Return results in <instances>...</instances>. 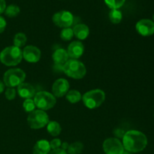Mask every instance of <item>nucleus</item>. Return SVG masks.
I'll return each mask as SVG.
<instances>
[{
    "label": "nucleus",
    "mask_w": 154,
    "mask_h": 154,
    "mask_svg": "<svg viewBox=\"0 0 154 154\" xmlns=\"http://www.w3.org/2000/svg\"><path fill=\"white\" fill-rule=\"evenodd\" d=\"M124 150L129 153H139L146 148L147 145V136L138 130H129L123 137Z\"/></svg>",
    "instance_id": "f257e3e1"
},
{
    "label": "nucleus",
    "mask_w": 154,
    "mask_h": 154,
    "mask_svg": "<svg viewBox=\"0 0 154 154\" xmlns=\"http://www.w3.org/2000/svg\"><path fill=\"white\" fill-rule=\"evenodd\" d=\"M23 59V51L16 46L7 47L0 53V61L6 66H15Z\"/></svg>",
    "instance_id": "f03ea898"
},
{
    "label": "nucleus",
    "mask_w": 154,
    "mask_h": 154,
    "mask_svg": "<svg viewBox=\"0 0 154 154\" xmlns=\"http://www.w3.org/2000/svg\"><path fill=\"white\" fill-rule=\"evenodd\" d=\"M62 68L63 72L67 76L73 79H82L87 74V69L85 66L82 62L78 60H69Z\"/></svg>",
    "instance_id": "7ed1b4c3"
},
{
    "label": "nucleus",
    "mask_w": 154,
    "mask_h": 154,
    "mask_svg": "<svg viewBox=\"0 0 154 154\" xmlns=\"http://www.w3.org/2000/svg\"><path fill=\"white\" fill-rule=\"evenodd\" d=\"M84 105L89 109H96L103 104L105 100V93L100 89L87 92L82 96Z\"/></svg>",
    "instance_id": "20e7f679"
},
{
    "label": "nucleus",
    "mask_w": 154,
    "mask_h": 154,
    "mask_svg": "<svg viewBox=\"0 0 154 154\" xmlns=\"http://www.w3.org/2000/svg\"><path fill=\"white\" fill-rule=\"evenodd\" d=\"M34 103L36 108L42 111H48L55 106L57 99L52 93L47 91H40L34 96Z\"/></svg>",
    "instance_id": "39448f33"
},
{
    "label": "nucleus",
    "mask_w": 154,
    "mask_h": 154,
    "mask_svg": "<svg viewBox=\"0 0 154 154\" xmlns=\"http://www.w3.org/2000/svg\"><path fill=\"white\" fill-rule=\"evenodd\" d=\"M26 79V73L20 69H11L8 70L3 76V83L8 87L14 88L18 87Z\"/></svg>",
    "instance_id": "423d86ee"
},
{
    "label": "nucleus",
    "mask_w": 154,
    "mask_h": 154,
    "mask_svg": "<svg viewBox=\"0 0 154 154\" xmlns=\"http://www.w3.org/2000/svg\"><path fill=\"white\" fill-rule=\"evenodd\" d=\"M50 122L49 117L42 110H35L29 113L27 117V123L31 129H39L44 128Z\"/></svg>",
    "instance_id": "0eeeda50"
},
{
    "label": "nucleus",
    "mask_w": 154,
    "mask_h": 154,
    "mask_svg": "<svg viewBox=\"0 0 154 154\" xmlns=\"http://www.w3.org/2000/svg\"><path fill=\"white\" fill-rule=\"evenodd\" d=\"M52 20L56 26L64 29L69 28L73 24L75 17L69 11H60L54 14Z\"/></svg>",
    "instance_id": "6e6552de"
},
{
    "label": "nucleus",
    "mask_w": 154,
    "mask_h": 154,
    "mask_svg": "<svg viewBox=\"0 0 154 154\" xmlns=\"http://www.w3.org/2000/svg\"><path fill=\"white\" fill-rule=\"evenodd\" d=\"M105 154H123L125 150L121 141L117 138H109L103 142Z\"/></svg>",
    "instance_id": "1a4fd4ad"
},
{
    "label": "nucleus",
    "mask_w": 154,
    "mask_h": 154,
    "mask_svg": "<svg viewBox=\"0 0 154 154\" xmlns=\"http://www.w3.org/2000/svg\"><path fill=\"white\" fill-rule=\"evenodd\" d=\"M135 29L138 34L144 37L153 35L154 34V22L149 19L140 20L137 22Z\"/></svg>",
    "instance_id": "9d476101"
},
{
    "label": "nucleus",
    "mask_w": 154,
    "mask_h": 154,
    "mask_svg": "<svg viewBox=\"0 0 154 154\" xmlns=\"http://www.w3.org/2000/svg\"><path fill=\"white\" fill-rule=\"evenodd\" d=\"M23 58L30 63H35L40 60L42 57L41 51L35 46L28 45L23 50Z\"/></svg>",
    "instance_id": "9b49d317"
},
{
    "label": "nucleus",
    "mask_w": 154,
    "mask_h": 154,
    "mask_svg": "<svg viewBox=\"0 0 154 154\" xmlns=\"http://www.w3.org/2000/svg\"><path fill=\"white\" fill-rule=\"evenodd\" d=\"M69 83L67 80L64 78H59L53 84L52 94L57 98L63 97L69 92Z\"/></svg>",
    "instance_id": "f8f14e48"
},
{
    "label": "nucleus",
    "mask_w": 154,
    "mask_h": 154,
    "mask_svg": "<svg viewBox=\"0 0 154 154\" xmlns=\"http://www.w3.org/2000/svg\"><path fill=\"white\" fill-rule=\"evenodd\" d=\"M66 51L69 54V58L78 60L84 54V46L82 42L80 41H75L69 45Z\"/></svg>",
    "instance_id": "ddd939ff"
},
{
    "label": "nucleus",
    "mask_w": 154,
    "mask_h": 154,
    "mask_svg": "<svg viewBox=\"0 0 154 154\" xmlns=\"http://www.w3.org/2000/svg\"><path fill=\"white\" fill-rule=\"evenodd\" d=\"M17 93L23 99H29L34 97L36 93L32 85L29 83L23 82L17 87Z\"/></svg>",
    "instance_id": "4468645a"
},
{
    "label": "nucleus",
    "mask_w": 154,
    "mask_h": 154,
    "mask_svg": "<svg viewBox=\"0 0 154 154\" xmlns=\"http://www.w3.org/2000/svg\"><path fill=\"white\" fill-rule=\"evenodd\" d=\"M52 58L57 66H60L63 67L66 64V62L69 60V57L66 50L63 48H58L54 52Z\"/></svg>",
    "instance_id": "2eb2a0df"
},
{
    "label": "nucleus",
    "mask_w": 154,
    "mask_h": 154,
    "mask_svg": "<svg viewBox=\"0 0 154 154\" xmlns=\"http://www.w3.org/2000/svg\"><path fill=\"white\" fill-rule=\"evenodd\" d=\"M51 150L50 142L47 140H39L34 145L32 154H48Z\"/></svg>",
    "instance_id": "dca6fc26"
},
{
    "label": "nucleus",
    "mask_w": 154,
    "mask_h": 154,
    "mask_svg": "<svg viewBox=\"0 0 154 154\" xmlns=\"http://www.w3.org/2000/svg\"><path fill=\"white\" fill-rule=\"evenodd\" d=\"M74 35L78 38L79 40H84L87 38L90 34V29L86 24L78 23L74 26Z\"/></svg>",
    "instance_id": "f3484780"
},
{
    "label": "nucleus",
    "mask_w": 154,
    "mask_h": 154,
    "mask_svg": "<svg viewBox=\"0 0 154 154\" xmlns=\"http://www.w3.org/2000/svg\"><path fill=\"white\" fill-rule=\"evenodd\" d=\"M47 130L51 136L57 137L61 133L62 128L58 122L50 121L47 125Z\"/></svg>",
    "instance_id": "a211bd4d"
},
{
    "label": "nucleus",
    "mask_w": 154,
    "mask_h": 154,
    "mask_svg": "<svg viewBox=\"0 0 154 154\" xmlns=\"http://www.w3.org/2000/svg\"><path fill=\"white\" fill-rule=\"evenodd\" d=\"M66 99L72 104H76L82 99V95L76 90H69L66 95Z\"/></svg>",
    "instance_id": "6ab92c4d"
},
{
    "label": "nucleus",
    "mask_w": 154,
    "mask_h": 154,
    "mask_svg": "<svg viewBox=\"0 0 154 154\" xmlns=\"http://www.w3.org/2000/svg\"><path fill=\"white\" fill-rule=\"evenodd\" d=\"M84 150V144L80 141H75L69 144L67 150L68 154H80Z\"/></svg>",
    "instance_id": "aec40b11"
},
{
    "label": "nucleus",
    "mask_w": 154,
    "mask_h": 154,
    "mask_svg": "<svg viewBox=\"0 0 154 154\" xmlns=\"http://www.w3.org/2000/svg\"><path fill=\"white\" fill-rule=\"evenodd\" d=\"M123 14L119 9H111L109 13V19L114 24H118L121 22Z\"/></svg>",
    "instance_id": "412c9836"
},
{
    "label": "nucleus",
    "mask_w": 154,
    "mask_h": 154,
    "mask_svg": "<svg viewBox=\"0 0 154 154\" xmlns=\"http://www.w3.org/2000/svg\"><path fill=\"white\" fill-rule=\"evenodd\" d=\"M27 41V38L26 34L23 32H18L14 37V46L17 48H22L26 45Z\"/></svg>",
    "instance_id": "4be33fe9"
},
{
    "label": "nucleus",
    "mask_w": 154,
    "mask_h": 154,
    "mask_svg": "<svg viewBox=\"0 0 154 154\" xmlns=\"http://www.w3.org/2000/svg\"><path fill=\"white\" fill-rule=\"evenodd\" d=\"M20 12V9L19 6L16 5H10L6 7L5 11V14L8 17H15L19 14Z\"/></svg>",
    "instance_id": "5701e85b"
},
{
    "label": "nucleus",
    "mask_w": 154,
    "mask_h": 154,
    "mask_svg": "<svg viewBox=\"0 0 154 154\" xmlns=\"http://www.w3.org/2000/svg\"><path fill=\"white\" fill-rule=\"evenodd\" d=\"M73 29H71L70 27L63 29L61 32H60V38H61L62 40L65 41V42H69V41H70L73 38Z\"/></svg>",
    "instance_id": "b1692460"
},
{
    "label": "nucleus",
    "mask_w": 154,
    "mask_h": 154,
    "mask_svg": "<svg viewBox=\"0 0 154 154\" xmlns=\"http://www.w3.org/2000/svg\"><path fill=\"white\" fill-rule=\"evenodd\" d=\"M111 9H119L124 5L126 0H104Z\"/></svg>",
    "instance_id": "393cba45"
},
{
    "label": "nucleus",
    "mask_w": 154,
    "mask_h": 154,
    "mask_svg": "<svg viewBox=\"0 0 154 154\" xmlns=\"http://www.w3.org/2000/svg\"><path fill=\"white\" fill-rule=\"evenodd\" d=\"M23 107L24 110H25L26 112L27 113H31L33 111L35 110V105L34 103V101L32 99H26L25 101L23 103Z\"/></svg>",
    "instance_id": "a878e982"
},
{
    "label": "nucleus",
    "mask_w": 154,
    "mask_h": 154,
    "mask_svg": "<svg viewBox=\"0 0 154 154\" xmlns=\"http://www.w3.org/2000/svg\"><path fill=\"white\" fill-rule=\"evenodd\" d=\"M17 91L14 88H11V87H8L7 90L5 92V96L8 100H13L16 97Z\"/></svg>",
    "instance_id": "bb28decb"
},
{
    "label": "nucleus",
    "mask_w": 154,
    "mask_h": 154,
    "mask_svg": "<svg viewBox=\"0 0 154 154\" xmlns=\"http://www.w3.org/2000/svg\"><path fill=\"white\" fill-rule=\"evenodd\" d=\"M61 144V140L59 139V138H54V139H53L50 142V146H51V150H56V149L60 148Z\"/></svg>",
    "instance_id": "cd10ccee"
},
{
    "label": "nucleus",
    "mask_w": 154,
    "mask_h": 154,
    "mask_svg": "<svg viewBox=\"0 0 154 154\" xmlns=\"http://www.w3.org/2000/svg\"><path fill=\"white\" fill-rule=\"evenodd\" d=\"M7 23L3 17L0 16V33H2L6 28Z\"/></svg>",
    "instance_id": "c85d7f7f"
},
{
    "label": "nucleus",
    "mask_w": 154,
    "mask_h": 154,
    "mask_svg": "<svg viewBox=\"0 0 154 154\" xmlns=\"http://www.w3.org/2000/svg\"><path fill=\"white\" fill-rule=\"evenodd\" d=\"M48 154H68L66 150H63L61 148L56 149V150H52L50 151V153Z\"/></svg>",
    "instance_id": "c756f323"
},
{
    "label": "nucleus",
    "mask_w": 154,
    "mask_h": 154,
    "mask_svg": "<svg viewBox=\"0 0 154 154\" xmlns=\"http://www.w3.org/2000/svg\"><path fill=\"white\" fill-rule=\"evenodd\" d=\"M125 133H126V132H123V130H121V129H117L114 131V135H115V136L117 137V138H123V135H125Z\"/></svg>",
    "instance_id": "7c9ffc66"
},
{
    "label": "nucleus",
    "mask_w": 154,
    "mask_h": 154,
    "mask_svg": "<svg viewBox=\"0 0 154 154\" xmlns=\"http://www.w3.org/2000/svg\"><path fill=\"white\" fill-rule=\"evenodd\" d=\"M6 8L5 0H0V14L5 12Z\"/></svg>",
    "instance_id": "2f4dec72"
},
{
    "label": "nucleus",
    "mask_w": 154,
    "mask_h": 154,
    "mask_svg": "<svg viewBox=\"0 0 154 154\" xmlns=\"http://www.w3.org/2000/svg\"><path fill=\"white\" fill-rule=\"evenodd\" d=\"M69 144L68 142H63L61 144V147H60V148L63 149V150H67L68 148H69Z\"/></svg>",
    "instance_id": "473e14b6"
},
{
    "label": "nucleus",
    "mask_w": 154,
    "mask_h": 154,
    "mask_svg": "<svg viewBox=\"0 0 154 154\" xmlns=\"http://www.w3.org/2000/svg\"><path fill=\"white\" fill-rule=\"evenodd\" d=\"M5 90V84L2 81H0V93H2Z\"/></svg>",
    "instance_id": "72a5a7b5"
},
{
    "label": "nucleus",
    "mask_w": 154,
    "mask_h": 154,
    "mask_svg": "<svg viewBox=\"0 0 154 154\" xmlns=\"http://www.w3.org/2000/svg\"><path fill=\"white\" fill-rule=\"evenodd\" d=\"M123 154H131V153H129V152H127V151H126V152H125V151H124V153H123Z\"/></svg>",
    "instance_id": "f704fd0d"
},
{
    "label": "nucleus",
    "mask_w": 154,
    "mask_h": 154,
    "mask_svg": "<svg viewBox=\"0 0 154 154\" xmlns=\"http://www.w3.org/2000/svg\"><path fill=\"white\" fill-rule=\"evenodd\" d=\"M153 22H154V14H153Z\"/></svg>",
    "instance_id": "c9c22d12"
}]
</instances>
